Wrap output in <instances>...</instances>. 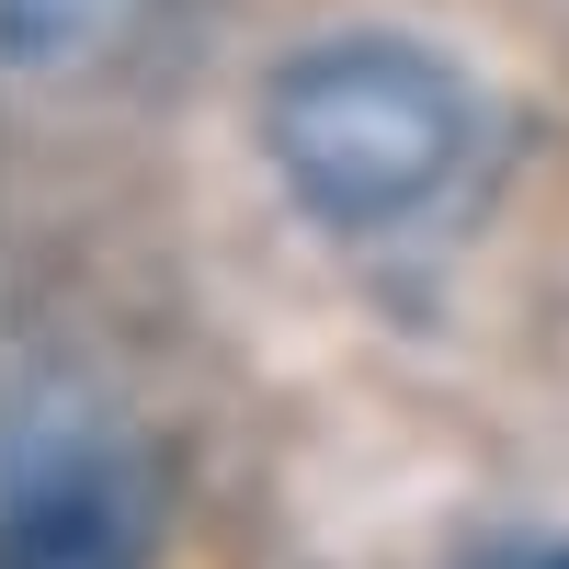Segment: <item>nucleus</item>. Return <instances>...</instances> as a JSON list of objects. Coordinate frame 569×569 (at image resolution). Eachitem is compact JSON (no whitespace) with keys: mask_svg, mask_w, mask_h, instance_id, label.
<instances>
[{"mask_svg":"<svg viewBox=\"0 0 569 569\" xmlns=\"http://www.w3.org/2000/svg\"><path fill=\"white\" fill-rule=\"evenodd\" d=\"M149 445L80 388H23L0 421V569H149Z\"/></svg>","mask_w":569,"mask_h":569,"instance_id":"obj_2","label":"nucleus"},{"mask_svg":"<svg viewBox=\"0 0 569 569\" xmlns=\"http://www.w3.org/2000/svg\"><path fill=\"white\" fill-rule=\"evenodd\" d=\"M160 0H0V69L12 80H91L137 58Z\"/></svg>","mask_w":569,"mask_h":569,"instance_id":"obj_3","label":"nucleus"},{"mask_svg":"<svg viewBox=\"0 0 569 569\" xmlns=\"http://www.w3.org/2000/svg\"><path fill=\"white\" fill-rule=\"evenodd\" d=\"M501 569H569V536H558V547H525V558H501Z\"/></svg>","mask_w":569,"mask_h":569,"instance_id":"obj_4","label":"nucleus"},{"mask_svg":"<svg viewBox=\"0 0 569 569\" xmlns=\"http://www.w3.org/2000/svg\"><path fill=\"white\" fill-rule=\"evenodd\" d=\"M262 171L319 240H421L433 217L479 194L490 160V103L433 34L399 23H330L262 69Z\"/></svg>","mask_w":569,"mask_h":569,"instance_id":"obj_1","label":"nucleus"}]
</instances>
